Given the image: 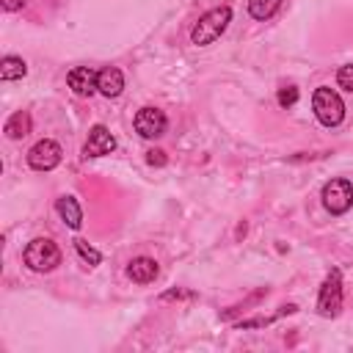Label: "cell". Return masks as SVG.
Returning <instances> with one entry per match:
<instances>
[{
	"instance_id": "1",
	"label": "cell",
	"mask_w": 353,
	"mask_h": 353,
	"mask_svg": "<svg viewBox=\"0 0 353 353\" xmlns=\"http://www.w3.org/2000/svg\"><path fill=\"white\" fill-rule=\"evenodd\" d=\"M232 22V6H218V8H210L207 14H201L193 28H190V44L196 47H207L212 44L215 39L223 36V30L229 28Z\"/></svg>"
},
{
	"instance_id": "2",
	"label": "cell",
	"mask_w": 353,
	"mask_h": 353,
	"mask_svg": "<svg viewBox=\"0 0 353 353\" xmlns=\"http://www.w3.org/2000/svg\"><path fill=\"white\" fill-rule=\"evenodd\" d=\"M61 259H63V254L50 237H33L22 248V262L33 273H50V270H55L61 265Z\"/></svg>"
},
{
	"instance_id": "3",
	"label": "cell",
	"mask_w": 353,
	"mask_h": 353,
	"mask_svg": "<svg viewBox=\"0 0 353 353\" xmlns=\"http://www.w3.org/2000/svg\"><path fill=\"white\" fill-rule=\"evenodd\" d=\"M312 110H314V116H317V121L323 127H339L342 119H345V102L328 85L314 88V94H312Z\"/></svg>"
},
{
	"instance_id": "4",
	"label": "cell",
	"mask_w": 353,
	"mask_h": 353,
	"mask_svg": "<svg viewBox=\"0 0 353 353\" xmlns=\"http://www.w3.org/2000/svg\"><path fill=\"white\" fill-rule=\"evenodd\" d=\"M320 201L331 215H345L353 207V182L345 176L328 179L320 190Z\"/></svg>"
},
{
	"instance_id": "5",
	"label": "cell",
	"mask_w": 353,
	"mask_h": 353,
	"mask_svg": "<svg viewBox=\"0 0 353 353\" xmlns=\"http://www.w3.org/2000/svg\"><path fill=\"white\" fill-rule=\"evenodd\" d=\"M342 298H345V290H342V270L334 268L323 284H320V292H317V312L323 317H336L342 312Z\"/></svg>"
},
{
	"instance_id": "6",
	"label": "cell",
	"mask_w": 353,
	"mask_h": 353,
	"mask_svg": "<svg viewBox=\"0 0 353 353\" xmlns=\"http://www.w3.org/2000/svg\"><path fill=\"white\" fill-rule=\"evenodd\" d=\"M61 160H63V149L52 138H41L28 149V165L33 171H52L61 165Z\"/></svg>"
},
{
	"instance_id": "7",
	"label": "cell",
	"mask_w": 353,
	"mask_h": 353,
	"mask_svg": "<svg viewBox=\"0 0 353 353\" xmlns=\"http://www.w3.org/2000/svg\"><path fill=\"white\" fill-rule=\"evenodd\" d=\"M132 127H135V132H138L141 138H146V141H154V138L165 135V130H168V116H165L160 108L143 105V108L135 113V119H132Z\"/></svg>"
},
{
	"instance_id": "8",
	"label": "cell",
	"mask_w": 353,
	"mask_h": 353,
	"mask_svg": "<svg viewBox=\"0 0 353 353\" xmlns=\"http://www.w3.org/2000/svg\"><path fill=\"white\" fill-rule=\"evenodd\" d=\"M116 149V138L105 124H94L83 143V157H105Z\"/></svg>"
},
{
	"instance_id": "9",
	"label": "cell",
	"mask_w": 353,
	"mask_h": 353,
	"mask_svg": "<svg viewBox=\"0 0 353 353\" xmlns=\"http://www.w3.org/2000/svg\"><path fill=\"white\" fill-rule=\"evenodd\" d=\"M97 80H99V72L94 66H74L66 74V83L77 97H91L97 91Z\"/></svg>"
},
{
	"instance_id": "10",
	"label": "cell",
	"mask_w": 353,
	"mask_h": 353,
	"mask_svg": "<svg viewBox=\"0 0 353 353\" xmlns=\"http://www.w3.org/2000/svg\"><path fill=\"white\" fill-rule=\"evenodd\" d=\"M157 273H160V268L152 256H135L127 262V279L135 284H152L157 279Z\"/></svg>"
},
{
	"instance_id": "11",
	"label": "cell",
	"mask_w": 353,
	"mask_h": 353,
	"mask_svg": "<svg viewBox=\"0 0 353 353\" xmlns=\"http://www.w3.org/2000/svg\"><path fill=\"white\" fill-rule=\"evenodd\" d=\"M97 91L108 99H116L124 91V72L119 66H105L99 69V80H97Z\"/></svg>"
},
{
	"instance_id": "12",
	"label": "cell",
	"mask_w": 353,
	"mask_h": 353,
	"mask_svg": "<svg viewBox=\"0 0 353 353\" xmlns=\"http://www.w3.org/2000/svg\"><path fill=\"white\" fill-rule=\"evenodd\" d=\"M55 212H58V218L69 229H80L83 226V210H80V204H77L74 196H58L55 199Z\"/></svg>"
},
{
	"instance_id": "13",
	"label": "cell",
	"mask_w": 353,
	"mask_h": 353,
	"mask_svg": "<svg viewBox=\"0 0 353 353\" xmlns=\"http://www.w3.org/2000/svg\"><path fill=\"white\" fill-rule=\"evenodd\" d=\"M30 127H33L30 113H28V110H17V113H11V116L6 119L3 132H6L8 141H19V138H25V135L30 132Z\"/></svg>"
},
{
	"instance_id": "14",
	"label": "cell",
	"mask_w": 353,
	"mask_h": 353,
	"mask_svg": "<svg viewBox=\"0 0 353 353\" xmlns=\"http://www.w3.org/2000/svg\"><path fill=\"white\" fill-rule=\"evenodd\" d=\"M28 74V63L19 55H3L0 58V80H22Z\"/></svg>"
},
{
	"instance_id": "15",
	"label": "cell",
	"mask_w": 353,
	"mask_h": 353,
	"mask_svg": "<svg viewBox=\"0 0 353 353\" xmlns=\"http://www.w3.org/2000/svg\"><path fill=\"white\" fill-rule=\"evenodd\" d=\"M279 6H281V0H248V14L256 22H265L279 11Z\"/></svg>"
},
{
	"instance_id": "16",
	"label": "cell",
	"mask_w": 353,
	"mask_h": 353,
	"mask_svg": "<svg viewBox=\"0 0 353 353\" xmlns=\"http://www.w3.org/2000/svg\"><path fill=\"white\" fill-rule=\"evenodd\" d=\"M74 251L80 254L83 262H88V268H97V265L102 262V254H99L94 245H88V240H83V237L74 240Z\"/></svg>"
},
{
	"instance_id": "17",
	"label": "cell",
	"mask_w": 353,
	"mask_h": 353,
	"mask_svg": "<svg viewBox=\"0 0 353 353\" xmlns=\"http://www.w3.org/2000/svg\"><path fill=\"white\" fill-rule=\"evenodd\" d=\"M298 97H301V91L295 88V85H281L279 88V94H276V102H279V108H292L295 102H298Z\"/></svg>"
},
{
	"instance_id": "18",
	"label": "cell",
	"mask_w": 353,
	"mask_h": 353,
	"mask_svg": "<svg viewBox=\"0 0 353 353\" xmlns=\"http://www.w3.org/2000/svg\"><path fill=\"white\" fill-rule=\"evenodd\" d=\"M336 85H339L342 91L353 94V63L339 66V72H336Z\"/></svg>"
},
{
	"instance_id": "19",
	"label": "cell",
	"mask_w": 353,
	"mask_h": 353,
	"mask_svg": "<svg viewBox=\"0 0 353 353\" xmlns=\"http://www.w3.org/2000/svg\"><path fill=\"white\" fill-rule=\"evenodd\" d=\"M146 163L160 168V165H165V163H168V157H165V152H163V149H149V152H146Z\"/></svg>"
},
{
	"instance_id": "20",
	"label": "cell",
	"mask_w": 353,
	"mask_h": 353,
	"mask_svg": "<svg viewBox=\"0 0 353 353\" xmlns=\"http://www.w3.org/2000/svg\"><path fill=\"white\" fill-rule=\"evenodd\" d=\"M276 317H254V320H240L234 328H259V325H268V323H273Z\"/></svg>"
},
{
	"instance_id": "21",
	"label": "cell",
	"mask_w": 353,
	"mask_h": 353,
	"mask_svg": "<svg viewBox=\"0 0 353 353\" xmlns=\"http://www.w3.org/2000/svg\"><path fill=\"white\" fill-rule=\"evenodd\" d=\"M0 8L8 11V14L11 11H22L25 8V0H0Z\"/></svg>"
},
{
	"instance_id": "22",
	"label": "cell",
	"mask_w": 353,
	"mask_h": 353,
	"mask_svg": "<svg viewBox=\"0 0 353 353\" xmlns=\"http://www.w3.org/2000/svg\"><path fill=\"white\" fill-rule=\"evenodd\" d=\"M171 298H193V292H185V290H168V292H163V301H171Z\"/></svg>"
}]
</instances>
